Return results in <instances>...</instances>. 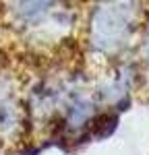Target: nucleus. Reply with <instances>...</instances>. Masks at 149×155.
Masks as SVG:
<instances>
[{
	"label": "nucleus",
	"instance_id": "obj_2",
	"mask_svg": "<svg viewBox=\"0 0 149 155\" xmlns=\"http://www.w3.org/2000/svg\"><path fill=\"white\" fill-rule=\"evenodd\" d=\"M116 124H118V116L106 112V114H101V116H98V118H93L89 122V130L95 139H106L116 130Z\"/></svg>",
	"mask_w": 149,
	"mask_h": 155
},
{
	"label": "nucleus",
	"instance_id": "obj_1",
	"mask_svg": "<svg viewBox=\"0 0 149 155\" xmlns=\"http://www.w3.org/2000/svg\"><path fill=\"white\" fill-rule=\"evenodd\" d=\"M93 44L99 50H110L116 44H120V39L128 31V15L120 6H99L93 15Z\"/></svg>",
	"mask_w": 149,
	"mask_h": 155
}]
</instances>
